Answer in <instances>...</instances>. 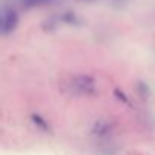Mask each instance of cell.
I'll return each instance as SVG.
<instances>
[{
  "label": "cell",
  "mask_w": 155,
  "mask_h": 155,
  "mask_svg": "<svg viewBox=\"0 0 155 155\" xmlns=\"http://www.w3.org/2000/svg\"><path fill=\"white\" fill-rule=\"evenodd\" d=\"M110 131H111V125L108 122H105V120H99L93 126V134H96V135H105Z\"/></svg>",
  "instance_id": "4"
},
{
  "label": "cell",
  "mask_w": 155,
  "mask_h": 155,
  "mask_svg": "<svg viewBox=\"0 0 155 155\" xmlns=\"http://www.w3.org/2000/svg\"><path fill=\"white\" fill-rule=\"evenodd\" d=\"M68 87L71 93L81 94V96H90L96 93V81L90 74H78L71 78V81L68 82Z\"/></svg>",
  "instance_id": "1"
},
{
  "label": "cell",
  "mask_w": 155,
  "mask_h": 155,
  "mask_svg": "<svg viewBox=\"0 0 155 155\" xmlns=\"http://www.w3.org/2000/svg\"><path fill=\"white\" fill-rule=\"evenodd\" d=\"M59 21H62L65 25H76L78 23V17H76V14L73 11H65L64 14H61Z\"/></svg>",
  "instance_id": "5"
},
{
  "label": "cell",
  "mask_w": 155,
  "mask_h": 155,
  "mask_svg": "<svg viewBox=\"0 0 155 155\" xmlns=\"http://www.w3.org/2000/svg\"><path fill=\"white\" fill-rule=\"evenodd\" d=\"M31 119H32V122H34V125H37L40 129H43V131H49V123L40 116V114H32L31 116Z\"/></svg>",
  "instance_id": "6"
},
{
  "label": "cell",
  "mask_w": 155,
  "mask_h": 155,
  "mask_svg": "<svg viewBox=\"0 0 155 155\" xmlns=\"http://www.w3.org/2000/svg\"><path fill=\"white\" fill-rule=\"evenodd\" d=\"M81 2H93V0H81Z\"/></svg>",
  "instance_id": "9"
},
{
  "label": "cell",
  "mask_w": 155,
  "mask_h": 155,
  "mask_svg": "<svg viewBox=\"0 0 155 155\" xmlns=\"http://www.w3.org/2000/svg\"><path fill=\"white\" fill-rule=\"evenodd\" d=\"M114 93H116V94H117V97H119V99H122V101H123V102H126V97H125V94H123V93H120V91H119V90H116V91H114Z\"/></svg>",
  "instance_id": "8"
},
{
  "label": "cell",
  "mask_w": 155,
  "mask_h": 155,
  "mask_svg": "<svg viewBox=\"0 0 155 155\" xmlns=\"http://www.w3.org/2000/svg\"><path fill=\"white\" fill-rule=\"evenodd\" d=\"M137 87H138V91L141 93V96H143V97H146V96H147V93H149L147 85H146L144 82H138V85H137Z\"/></svg>",
  "instance_id": "7"
},
{
  "label": "cell",
  "mask_w": 155,
  "mask_h": 155,
  "mask_svg": "<svg viewBox=\"0 0 155 155\" xmlns=\"http://www.w3.org/2000/svg\"><path fill=\"white\" fill-rule=\"evenodd\" d=\"M18 21L20 17L14 8H8V6L2 8V12H0V32H2V35L8 37L9 34H12L17 29Z\"/></svg>",
  "instance_id": "2"
},
{
  "label": "cell",
  "mask_w": 155,
  "mask_h": 155,
  "mask_svg": "<svg viewBox=\"0 0 155 155\" xmlns=\"http://www.w3.org/2000/svg\"><path fill=\"white\" fill-rule=\"evenodd\" d=\"M55 0H20V3L25 9H32V8H40L53 3Z\"/></svg>",
  "instance_id": "3"
}]
</instances>
